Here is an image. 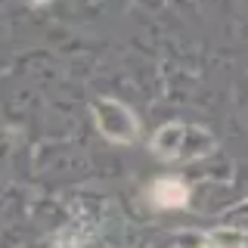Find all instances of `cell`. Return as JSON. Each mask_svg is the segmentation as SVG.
<instances>
[{"label":"cell","instance_id":"1","mask_svg":"<svg viewBox=\"0 0 248 248\" xmlns=\"http://www.w3.org/2000/svg\"><path fill=\"white\" fill-rule=\"evenodd\" d=\"M149 149L161 161H196L217 149V137L208 127L186 121H168L155 130Z\"/></svg>","mask_w":248,"mask_h":248},{"label":"cell","instance_id":"2","mask_svg":"<svg viewBox=\"0 0 248 248\" xmlns=\"http://www.w3.org/2000/svg\"><path fill=\"white\" fill-rule=\"evenodd\" d=\"M90 112H93V121H96V130L108 143L130 146V143L140 140V118L124 103H118V99L103 96L90 106Z\"/></svg>","mask_w":248,"mask_h":248},{"label":"cell","instance_id":"3","mask_svg":"<svg viewBox=\"0 0 248 248\" xmlns=\"http://www.w3.org/2000/svg\"><path fill=\"white\" fill-rule=\"evenodd\" d=\"M149 202L161 211H174V208H186L189 205V186L180 177H158L149 183Z\"/></svg>","mask_w":248,"mask_h":248},{"label":"cell","instance_id":"4","mask_svg":"<svg viewBox=\"0 0 248 248\" xmlns=\"http://www.w3.org/2000/svg\"><path fill=\"white\" fill-rule=\"evenodd\" d=\"M202 248H248V232L239 227H217L202 236Z\"/></svg>","mask_w":248,"mask_h":248}]
</instances>
